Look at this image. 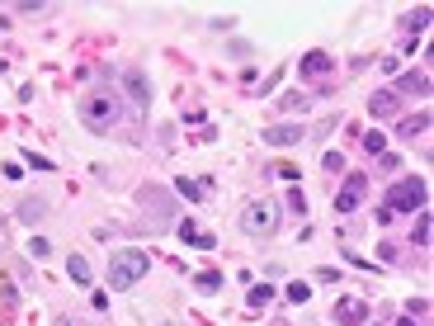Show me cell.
I'll return each mask as SVG.
<instances>
[{"label":"cell","mask_w":434,"mask_h":326,"mask_svg":"<svg viewBox=\"0 0 434 326\" xmlns=\"http://www.w3.org/2000/svg\"><path fill=\"white\" fill-rule=\"evenodd\" d=\"M175 232H180V242L198 246V251H213V246H217V237H213V232H198L194 222H175Z\"/></svg>","instance_id":"obj_11"},{"label":"cell","mask_w":434,"mask_h":326,"mask_svg":"<svg viewBox=\"0 0 434 326\" xmlns=\"http://www.w3.org/2000/svg\"><path fill=\"white\" fill-rule=\"evenodd\" d=\"M392 95H420V100H425V95H430V76H425V71H402Z\"/></svg>","instance_id":"obj_10"},{"label":"cell","mask_w":434,"mask_h":326,"mask_svg":"<svg viewBox=\"0 0 434 326\" xmlns=\"http://www.w3.org/2000/svg\"><path fill=\"white\" fill-rule=\"evenodd\" d=\"M66 274L85 289V284H90V260H85V255H71V260H66Z\"/></svg>","instance_id":"obj_15"},{"label":"cell","mask_w":434,"mask_h":326,"mask_svg":"<svg viewBox=\"0 0 434 326\" xmlns=\"http://www.w3.org/2000/svg\"><path fill=\"white\" fill-rule=\"evenodd\" d=\"M321 165H326V170H340V165H345V156H340V152H326Z\"/></svg>","instance_id":"obj_25"},{"label":"cell","mask_w":434,"mask_h":326,"mask_svg":"<svg viewBox=\"0 0 434 326\" xmlns=\"http://www.w3.org/2000/svg\"><path fill=\"white\" fill-rule=\"evenodd\" d=\"M28 255H33V260H48V255H53V246L43 242V237H33V242H28Z\"/></svg>","instance_id":"obj_20"},{"label":"cell","mask_w":434,"mask_h":326,"mask_svg":"<svg viewBox=\"0 0 434 326\" xmlns=\"http://www.w3.org/2000/svg\"><path fill=\"white\" fill-rule=\"evenodd\" d=\"M57 326H81V322H57Z\"/></svg>","instance_id":"obj_27"},{"label":"cell","mask_w":434,"mask_h":326,"mask_svg":"<svg viewBox=\"0 0 434 326\" xmlns=\"http://www.w3.org/2000/svg\"><path fill=\"white\" fill-rule=\"evenodd\" d=\"M397 326H415V322H411V317H402V322H397Z\"/></svg>","instance_id":"obj_26"},{"label":"cell","mask_w":434,"mask_h":326,"mask_svg":"<svg viewBox=\"0 0 434 326\" xmlns=\"http://www.w3.org/2000/svg\"><path fill=\"white\" fill-rule=\"evenodd\" d=\"M137 203L151 213V222H156V227H175V199H170L165 190H151V185H147V190L137 194Z\"/></svg>","instance_id":"obj_5"},{"label":"cell","mask_w":434,"mask_h":326,"mask_svg":"<svg viewBox=\"0 0 434 326\" xmlns=\"http://www.w3.org/2000/svg\"><path fill=\"white\" fill-rule=\"evenodd\" d=\"M302 137H307L302 123H274V128H265V142H270V147H293Z\"/></svg>","instance_id":"obj_9"},{"label":"cell","mask_w":434,"mask_h":326,"mask_svg":"<svg viewBox=\"0 0 434 326\" xmlns=\"http://www.w3.org/2000/svg\"><path fill=\"white\" fill-rule=\"evenodd\" d=\"M368 109H373V118H387V114H397V95H392V90H378V95L368 100Z\"/></svg>","instance_id":"obj_13"},{"label":"cell","mask_w":434,"mask_h":326,"mask_svg":"<svg viewBox=\"0 0 434 326\" xmlns=\"http://www.w3.org/2000/svg\"><path fill=\"white\" fill-rule=\"evenodd\" d=\"M330 71V57L326 53H307L302 57V76H326Z\"/></svg>","instance_id":"obj_14"},{"label":"cell","mask_w":434,"mask_h":326,"mask_svg":"<svg viewBox=\"0 0 434 326\" xmlns=\"http://www.w3.org/2000/svg\"><path fill=\"white\" fill-rule=\"evenodd\" d=\"M364 194H368V175H350V180H345V190L335 194V213H354Z\"/></svg>","instance_id":"obj_7"},{"label":"cell","mask_w":434,"mask_h":326,"mask_svg":"<svg viewBox=\"0 0 434 326\" xmlns=\"http://www.w3.org/2000/svg\"><path fill=\"white\" fill-rule=\"evenodd\" d=\"M288 208H293V213H307V194L293 190V194H288Z\"/></svg>","instance_id":"obj_22"},{"label":"cell","mask_w":434,"mask_h":326,"mask_svg":"<svg viewBox=\"0 0 434 326\" xmlns=\"http://www.w3.org/2000/svg\"><path fill=\"white\" fill-rule=\"evenodd\" d=\"M364 147H368V152H382V147H387V137H382V133H378V128H373V133L364 137Z\"/></svg>","instance_id":"obj_21"},{"label":"cell","mask_w":434,"mask_h":326,"mask_svg":"<svg viewBox=\"0 0 434 326\" xmlns=\"http://www.w3.org/2000/svg\"><path fill=\"white\" fill-rule=\"evenodd\" d=\"M194 284H198L203 293H213V289H222V274H217V270H203L198 279H194Z\"/></svg>","instance_id":"obj_17"},{"label":"cell","mask_w":434,"mask_h":326,"mask_svg":"<svg viewBox=\"0 0 434 326\" xmlns=\"http://www.w3.org/2000/svg\"><path fill=\"white\" fill-rule=\"evenodd\" d=\"M270 298H274V289H270V284H255V289H250V307H265Z\"/></svg>","instance_id":"obj_19"},{"label":"cell","mask_w":434,"mask_h":326,"mask_svg":"<svg viewBox=\"0 0 434 326\" xmlns=\"http://www.w3.org/2000/svg\"><path fill=\"white\" fill-rule=\"evenodd\" d=\"M165 326H185V322H165Z\"/></svg>","instance_id":"obj_28"},{"label":"cell","mask_w":434,"mask_h":326,"mask_svg":"<svg viewBox=\"0 0 434 326\" xmlns=\"http://www.w3.org/2000/svg\"><path fill=\"white\" fill-rule=\"evenodd\" d=\"M335 322L340 326H364L368 322V302L364 298H340L335 302Z\"/></svg>","instance_id":"obj_8"},{"label":"cell","mask_w":434,"mask_h":326,"mask_svg":"<svg viewBox=\"0 0 434 326\" xmlns=\"http://www.w3.org/2000/svg\"><path fill=\"white\" fill-rule=\"evenodd\" d=\"M425 128H430V114H415V118L402 123V137H415V133H425Z\"/></svg>","instance_id":"obj_16"},{"label":"cell","mask_w":434,"mask_h":326,"mask_svg":"<svg viewBox=\"0 0 434 326\" xmlns=\"http://www.w3.org/2000/svg\"><path fill=\"white\" fill-rule=\"evenodd\" d=\"M415 246H430V213L415 217Z\"/></svg>","instance_id":"obj_18"},{"label":"cell","mask_w":434,"mask_h":326,"mask_svg":"<svg viewBox=\"0 0 434 326\" xmlns=\"http://www.w3.org/2000/svg\"><path fill=\"white\" fill-rule=\"evenodd\" d=\"M274 227H279V203H274V199L245 203V213H241V232L245 237H270Z\"/></svg>","instance_id":"obj_4"},{"label":"cell","mask_w":434,"mask_h":326,"mask_svg":"<svg viewBox=\"0 0 434 326\" xmlns=\"http://www.w3.org/2000/svg\"><path fill=\"white\" fill-rule=\"evenodd\" d=\"M118 81H123V90H128V100H133L137 109L151 105V85H147V76H142L137 66H123V71H118Z\"/></svg>","instance_id":"obj_6"},{"label":"cell","mask_w":434,"mask_h":326,"mask_svg":"<svg viewBox=\"0 0 434 326\" xmlns=\"http://www.w3.org/2000/svg\"><path fill=\"white\" fill-rule=\"evenodd\" d=\"M425 199H430V185L420 175H406V180H397L387 190V199L378 208V222H392L397 213H425Z\"/></svg>","instance_id":"obj_1"},{"label":"cell","mask_w":434,"mask_h":326,"mask_svg":"<svg viewBox=\"0 0 434 326\" xmlns=\"http://www.w3.org/2000/svg\"><path fill=\"white\" fill-rule=\"evenodd\" d=\"M288 298H293V302H307V298H312V289H307V284H288Z\"/></svg>","instance_id":"obj_23"},{"label":"cell","mask_w":434,"mask_h":326,"mask_svg":"<svg viewBox=\"0 0 434 326\" xmlns=\"http://www.w3.org/2000/svg\"><path fill=\"white\" fill-rule=\"evenodd\" d=\"M24 161L33 165V170H53V161H48V156H38V152H24Z\"/></svg>","instance_id":"obj_24"},{"label":"cell","mask_w":434,"mask_h":326,"mask_svg":"<svg viewBox=\"0 0 434 326\" xmlns=\"http://www.w3.org/2000/svg\"><path fill=\"white\" fill-rule=\"evenodd\" d=\"M76 109H81V123L90 128V133H108V128L123 118V105H118L113 90H90Z\"/></svg>","instance_id":"obj_2"},{"label":"cell","mask_w":434,"mask_h":326,"mask_svg":"<svg viewBox=\"0 0 434 326\" xmlns=\"http://www.w3.org/2000/svg\"><path fill=\"white\" fill-rule=\"evenodd\" d=\"M147 270H151V255L147 251H137V246L108 251V289H133Z\"/></svg>","instance_id":"obj_3"},{"label":"cell","mask_w":434,"mask_h":326,"mask_svg":"<svg viewBox=\"0 0 434 326\" xmlns=\"http://www.w3.org/2000/svg\"><path fill=\"white\" fill-rule=\"evenodd\" d=\"M15 217H19V222H38V217H48V199H19Z\"/></svg>","instance_id":"obj_12"}]
</instances>
